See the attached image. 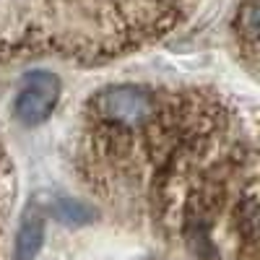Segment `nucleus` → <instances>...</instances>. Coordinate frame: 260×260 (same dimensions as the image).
Masks as SVG:
<instances>
[{"mask_svg":"<svg viewBox=\"0 0 260 260\" xmlns=\"http://www.w3.org/2000/svg\"><path fill=\"white\" fill-rule=\"evenodd\" d=\"M94 112L104 122L136 127L156 115V102L141 86H112L94 99Z\"/></svg>","mask_w":260,"mask_h":260,"instance_id":"1","label":"nucleus"},{"mask_svg":"<svg viewBox=\"0 0 260 260\" xmlns=\"http://www.w3.org/2000/svg\"><path fill=\"white\" fill-rule=\"evenodd\" d=\"M57 96H60V78L47 71H37L24 81L21 91L16 94L13 112L26 125H39L52 115Z\"/></svg>","mask_w":260,"mask_h":260,"instance_id":"2","label":"nucleus"},{"mask_svg":"<svg viewBox=\"0 0 260 260\" xmlns=\"http://www.w3.org/2000/svg\"><path fill=\"white\" fill-rule=\"evenodd\" d=\"M45 245V224L37 213L26 216L24 224H21L18 234H16V250H13V257L16 260H34Z\"/></svg>","mask_w":260,"mask_h":260,"instance_id":"3","label":"nucleus"},{"mask_svg":"<svg viewBox=\"0 0 260 260\" xmlns=\"http://www.w3.org/2000/svg\"><path fill=\"white\" fill-rule=\"evenodd\" d=\"M55 213V219H60L62 224H89L94 221V208L91 206H86V203H78V201H68V198H60L52 208Z\"/></svg>","mask_w":260,"mask_h":260,"instance_id":"4","label":"nucleus"}]
</instances>
